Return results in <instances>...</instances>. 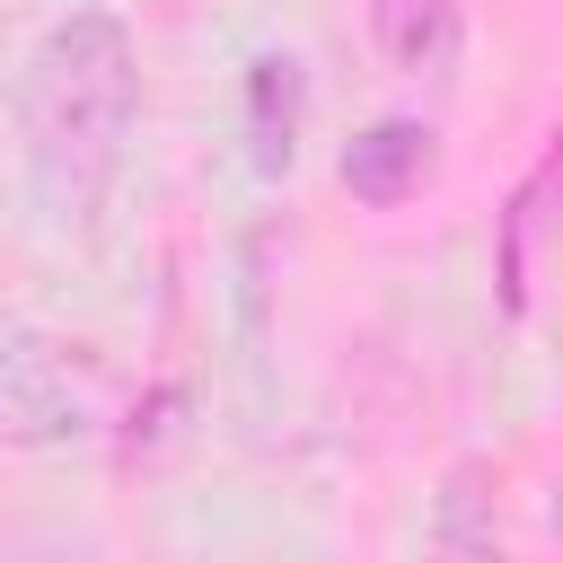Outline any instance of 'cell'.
I'll use <instances>...</instances> for the list:
<instances>
[{
	"label": "cell",
	"mask_w": 563,
	"mask_h": 563,
	"mask_svg": "<svg viewBox=\"0 0 563 563\" xmlns=\"http://www.w3.org/2000/svg\"><path fill=\"white\" fill-rule=\"evenodd\" d=\"M141 114V53L114 9H70L35 35L18 70V150H26V194L53 229H97L123 141Z\"/></svg>",
	"instance_id": "6da1fadb"
},
{
	"label": "cell",
	"mask_w": 563,
	"mask_h": 563,
	"mask_svg": "<svg viewBox=\"0 0 563 563\" xmlns=\"http://www.w3.org/2000/svg\"><path fill=\"white\" fill-rule=\"evenodd\" d=\"M114 369L79 334H0V449H62L106 431Z\"/></svg>",
	"instance_id": "7a4b0ae2"
},
{
	"label": "cell",
	"mask_w": 563,
	"mask_h": 563,
	"mask_svg": "<svg viewBox=\"0 0 563 563\" xmlns=\"http://www.w3.org/2000/svg\"><path fill=\"white\" fill-rule=\"evenodd\" d=\"M440 132L431 123H413V114H387V123H369V132H352L343 141V194L352 202H369V211H396L405 194H422V176L440 167V150H431Z\"/></svg>",
	"instance_id": "3957f363"
},
{
	"label": "cell",
	"mask_w": 563,
	"mask_h": 563,
	"mask_svg": "<svg viewBox=\"0 0 563 563\" xmlns=\"http://www.w3.org/2000/svg\"><path fill=\"white\" fill-rule=\"evenodd\" d=\"M413 563H510V537H501V493H493V466L466 457L449 466L440 501H431V528H422V554Z\"/></svg>",
	"instance_id": "277c9868"
},
{
	"label": "cell",
	"mask_w": 563,
	"mask_h": 563,
	"mask_svg": "<svg viewBox=\"0 0 563 563\" xmlns=\"http://www.w3.org/2000/svg\"><path fill=\"white\" fill-rule=\"evenodd\" d=\"M361 18H369V44L405 79H449L457 70V44H466L457 0H361Z\"/></svg>",
	"instance_id": "5b68a950"
},
{
	"label": "cell",
	"mask_w": 563,
	"mask_h": 563,
	"mask_svg": "<svg viewBox=\"0 0 563 563\" xmlns=\"http://www.w3.org/2000/svg\"><path fill=\"white\" fill-rule=\"evenodd\" d=\"M246 158H255V176H282L290 158H299V62L290 53H264V62H246Z\"/></svg>",
	"instance_id": "8992f818"
},
{
	"label": "cell",
	"mask_w": 563,
	"mask_h": 563,
	"mask_svg": "<svg viewBox=\"0 0 563 563\" xmlns=\"http://www.w3.org/2000/svg\"><path fill=\"white\" fill-rule=\"evenodd\" d=\"M545 185H554V158H537V167L519 176L510 211H501V308H510V317H528V238H537V220H545Z\"/></svg>",
	"instance_id": "52a82bcc"
}]
</instances>
